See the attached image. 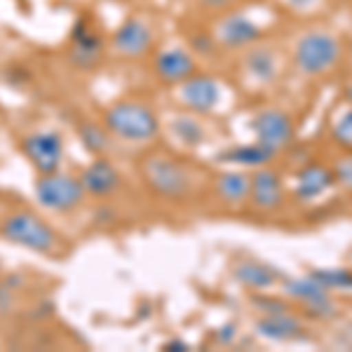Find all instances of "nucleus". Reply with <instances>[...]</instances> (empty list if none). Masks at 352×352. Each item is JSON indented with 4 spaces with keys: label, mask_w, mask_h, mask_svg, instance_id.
<instances>
[{
    "label": "nucleus",
    "mask_w": 352,
    "mask_h": 352,
    "mask_svg": "<svg viewBox=\"0 0 352 352\" xmlns=\"http://www.w3.org/2000/svg\"><path fill=\"white\" fill-rule=\"evenodd\" d=\"M0 232L8 242L19 244L36 254H54L59 247V235L52 230V226L33 212H16L10 214L0 226Z\"/></svg>",
    "instance_id": "obj_4"
},
{
    "label": "nucleus",
    "mask_w": 352,
    "mask_h": 352,
    "mask_svg": "<svg viewBox=\"0 0 352 352\" xmlns=\"http://www.w3.org/2000/svg\"><path fill=\"white\" fill-rule=\"evenodd\" d=\"M261 38H263V28L240 12H230L228 16H223L219 26V43L230 50L252 47Z\"/></svg>",
    "instance_id": "obj_9"
},
{
    "label": "nucleus",
    "mask_w": 352,
    "mask_h": 352,
    "mask_svg": "<svg viewBox=\"0 0 352 352\" xmlns=\"http://www.w3.org/2000/svg\"><path fill=\"white\" fill-rule=\"evenodd\" d=\"M340 41L329 31H308L296 41L294 47V64L303 76H322L331 71L340 59Z\"/></svg>",
    "instance_id": "obj_3"
},
{
    "label": "nucleus",
    "mask_w": 352,
    "mask_h": 352,
    "mask_svg": "<svg viewBox=\"0 0 352 352\" xmlns=\"http://www.w3.org/2000/svg\"><path fill=\"white\" fill-rule=\"evenodd\" d=\"M252 129L256 134V141L265 148L280 153L282 148H287L294 141V122L287 113L268 109L261 111L256 118L252 120Z\"/></svg>",
    "instance_id": "obj_7"
},
{
    "label": "nucleus",
    "mask_w": 352,
    "mask_h": 352,
    "mask_svg": "<svg viewBox=\"0 0 352 352\" xmlns=\"http://www.w3.org/2000/svg\"><path fill=\"white\" fill-rule=\"evenodd\" d=\"M289 3H292L294 8H298V10H305V8H312L317 0H289Z\"/></svg>",
    "instance_id": "obj_31"
},
{
    "label": "nucleus",
    "mask_w": 352,
    "mask_h": 352,
    "mask_svg": "<svg viewBox=\"0 0 352 352\" xmlns=\"http://www.w3.org/2000/svg\"><path fill=\"white\" fill-rule=\"evenodd\" d=\"M181 96L188 104L190 111L195 113H209L217 109L219 99H221V87L214 78L195 73L188 80L181 82Z\"/></svg>",
    "instance_id": "obj_11"
},
{
    "label": "nucleus",
    "mask_w": 352,
    "mask_h": 352,
    "mask_svg": "<svg viewBox=\"0 0 352 352\" xmlns=\"http://www.w3.org/2000/svg\"><path fill=\"white\" fill-rule=\"evenodd\" d=\"M113 43L122 56H144L153 47V31L141 19H127L118 26Z\"/></svg>",
    "instance_id": "obj_13"
},
{
    "label": "nucleus",
    "mask_w": 352,
    "mask_h": 352,
    "mask_svg": "<svg viewBox=\"0 0 352 352\" xmlns=\"http://www.w3.org/2000/svg\"><path fill=\"white\" fill-rule=\"evenodd\" d=\"M71 41H73V61L80 68H85V71L96 66V61L104 54V38H101V33L96 31L87 16H80L76 21Z\"/></svg>",
    "instance_id": "obj_8"
},
{
    "label": "nucleus",
    "mask_w": 352,
    "mask_h": 352,
    "mask_svg": "<svg viewBox=\"0 0 352 352\" xmlns=\"http://www.w3.org/2000/svg\"><path fill=\"white\" fill-rule=\"evenodd\" d=\"M21 151L28 162L41 174L59 172L61 157H64V144L56 132H36L21 141Z\"/></svg>",
    "instance_id": "obj_6"
},
{
    "label": "nucleus",
    "mask_w": 352,
    "mask_h": 352,
    "mask_svg": "<svg viewBox=\"0 0 352 352\" xmlns=\"http://www.w3.org/2000/svg\"><path fill=\"white\" fill-rule=\"evenodd\" d=\"M190 47L200 54H214V50H217V41H214L212 36H207V33H197V36H192Z\"/></svg>",
    "instance_id": "obj_28"
},
{
    "label": "nucleus",
    "mask_w": 352,
    "mask_h": 352,
    "mask_svg": "<svg viewBox=\"0 0 352 352\" xmlns=\"http://www.w3.org/2000/svg\"><path fill=\"white\" fill-rule=\"evenodd\" d=\"M109 132L124 141H151L160 132V120L146 104L139 101H120L111 106L104 116Z\"/></svg>",
    "instance_id": "obj_1"
},
{
    "label": "nucleus",
    "mask_w": 352,
    "mask_h": 352,
    "mask_svg": "<svg viewBox=\"0 0 352 352\" xmlns=\"http://www.w3.org/2000/svg\"><path fill=\"white\" fill-rule=\"evenodd\" d=\"M80 141L85 144V148L89 153H94V155H99V153H104L109 148V136H106V132L89 122L80 124Z\"/></svg>",
    "instance_id": "obj_22"
},
{
    "label": "nucleus",
    "mask_w": 352,
    "mask_h": 352,
    "mask_svg": "<svg viewBox=\"0 0 352 352\" xmlns=\"http://www.w3.org/2000/svg\"><path fill=\"white\" fill-rule=\"evenodd\" d=\"M80 184L85 192H89V195L106 197V195H111L113 190H118V186H120V174H118V169L113 167L109 160L101 157V160H94L89 167H85Z\"/></svg>",
    "instance_id": "obj_15"
},
{
    "label": "nucleus",
    "mask_w": 352,
    "mask_h": 352,
    "mask_svg": "<svg viewBox=\"0 0 352 352\" xmlns=\"http://www.w3.org/2000/svg\"><path fill=\"white\" fill-rule=\"evenodd\" d=\"M333 174H336V179L352 192V155L343 157V160H338L336 172H333Z\"/></svg>",
    "instance_id": "obj_27"
},
{
    "label": "nucleus",
    "mask_w": 352,
    "mask_h": 352,
    "mask_svg": "<svg viewBox=\"0 0 352 352\" xmlns=\"http://www.w3.org/2000/svg\"><path fill=\"white\" fill-rule=\"evenodd\" d=\"M195 73H197L195 59H192V54L184 47L164 50V52L155 56V76L167 85L184 82V80H188L190 76H195Z\"/></svg>",
    "instance_id": "obj_12"
},
{
    "label": "nucleus",
    "mask_w": 352,
    "mask_h": 352,
    "mask_svg": "<svg viewBox=\"0 0 352 352\" xmlns=\"http://www.w3.org/2000/svg\"><path fill=\"white\" fill-rule=\"evenodd\" d=\"M247 71L256 78L258 82H272L280 73V64H277V54L268 47L249 50L247 59H244Z\"/></svg>",
    "instance_id": "obj_18"
},
{
    "label": "nucleus",
    "mask_w": 352,
    "mask_h": 352,
    "mask_svg": "<svg viewBox=\"0 0 352 352\" xmlns=\"http://www.w3.org/2000/svg\"><path fill=\"white\" fill-rule=\"evenodd\" d=\"M252 303L263 312V315H282V312H289V305L280 298H268V296H252Z\"/></svg>",
    "instance_id": "obj_26"
},
{
    "label": "nucleus",
    "mask_w": 352,
    "mask_h": 352,
    "mask_svg": "<svg viewBox=\"0 0 352 352\" xmlns=\"http://www.w3.org/2000/svg\"><path fill=\"white\" fill-rule=\"evenodd\" d=\"M36 195L41 200L43 207L52 209V212L66 214L73 212L76 207H80L82 197H85V188L80 184V179H73L68 174H41L36 184Z\"/></svg>",
    "instance_id": "obj_5"
},
{
    "label": "nucleus",
    "mask_w": 352,
    "mask_h": 352,
    "mask_svg": "<svg viewBox=\"0 0 352 352\" xmlns=\"http://www.w3.org/2000/svg\"><path fill=\"white\" fill-rule=\"evenodd\" d=\"M343 96H345V101H348V104L352 106V82L348 85V87H345V92H343Z\"/></svg>",
    "instance_id": "obj_32"
},
{
    "label": "nucleus",
    "mask_w": 352,
    "mask_h": 352,
    "mask_svg": "<svg viewBox=\"0 0 352 352\" xmlns=\"http://www.w3.org/2000/svg\"><path fill=\"white\" fill-rule=\"evenodd\" d=\"M312 277L327 289H352L350 270H312Z\"/></svg>",
    "instance_id": "obj_24"
},
{
    "label": "nucleus",
    "mask_w": 352,
    "mask_h": 352,
    "mask_svg": "<svg viewBox=\"0 0 352 352\" xmlns=\"http://www.w3.org/2000/svg\"><path fill=\"white\" fill-rule=\"evenodd\" d=\"M202 5L209 10H226L232 5V0H202Z\"/></svg>",
    "instance_id": "obj_29"
},
{
    "label": "nucleus",
    "mask_w": 352,
    "mask_h": 352,
    "mask_svg": "<svg viewBox=\"0 0 352 352\" xmlns=\"http://www.w3.org/2000/svg\"><path fill=\"white\" fill-rule=\"evenodd\" d=\"M277 153L261 146L258 141L256 144H249V146H235V148L221 153V160L232 162V164H242V167H263L268 164Z\"/></svg>",
    "instance_id": "obj_20"
},
{
    "label": "nucleus",
    "mask_w": 352,
    "mask_h": 352,
    "mask_svg": "<svg viewBox=\"0 0 352 352\" xmlns=\"http://www.w3.org/2000/svg\"><path fill=\"white\" fill-rule=\"evenodd\" d=\"M256 329L261 336L272 338V340H296L303 338V324L292 317L289 312H282V315H263V320L256 322Z\"/></svg>",
    "instance_id": "obj_17"
},
{
    "label": "nucleus",
    "mask_w": 352,
    "mask_h": 352,
    "mask_svg": "<svg viewBox=\"0 0 352 352\" xmlns=\"http://www.w3.org/2000/svg\"><path fill=\"white\" fill-rule=\"evenodd\" d=\"M141 176H144L146 186L164 197V200H184L190 192V174L179 160L160 153L146 155L141 162Z\"/></svg>",
    "instance_id": "obj_2"
},
{
    "label": "nucleus",
    "mask_w": 352,
    "mask_h": 352,
    "mask_svg": "<svg viewBox=\"0 0 352 352\" xmlns=\"http://www.w3.org/2000/svg\"><path fill=\"white\" fill-rule=\"evenodd\" d=\"M285 287H287L289 296L305 303L310 315H315V317L333 315V300L327 294V287H322L315 277H308V280H287Z\"/></svg>",
    "instance_id": "obj_10"
},
{
    "label": "nucleus",
    "mask_w": 352,
    "mask_h": 352,
    "mask_svg": "<svg viewBox=\"0 0 352 352\" xmlns=\"http://www.w3.org/2000/svg\"><path fill=\"white\" fill-rule=\"evenodd\" d=\"M331 136L338 141V146H343L345 151H352V106L336 120Z\"/></svg>",
    "instance_id": "obj_25"
},
{
    "label": "nucleus",
    "mask_w": 352,
    "mask_h": 352,
    "mask_svg": "<svg viewBox=\"0 0 352 352\" xmlns=\"http://www.w3.org/2000/svg\"><path fill=\"white\" fill-rule=\"evenodd\" d=\"M174 134L184 141L186 146H200L204 139V129L190 118H176L174 120Z\"/></svg>",
    "instance_id": "obj_23"
},
{
    "label": "nucleus",
    "mask_w": 352,
    "mask_h": 352,
    "mask_svg": "<svg viewBox=\"0 0 352 352\" xmlns=\"http://www.w3.org/2000/svg\"><path fill=\"white\" fill-rule=\"evenodd\" d=\"M217 190L219 197L228 204H240L249 197V190H252V179L247 174L240 172H228L221 174L217 181Z\"/></svg>",
    "instance_id": "obj_21"
},
{
    "label": "nucleus",
    "mask_w": 352,
    "mask_h": 352,
    "mask_svg": "<svg viewBox=\"0 0 352 352\" xmlns=\"http://www.w3.org/2000/svg\"><path fill=\"white\" fill-rule=\"evenodd\" d=\"M164 350H174V352H181V350H190L188 343H184V340H172V343L164 345Z\"/></svg>",
    "instance_id": "obj_30"
},
{
    "label": "nucleus",
    "mask_w": 352,
    "mask_h": 352,
    "mask_svg": "<svg viewBox=\"0 0 352 352\" xmlns=\"http://www.w3.org/2000/svg\"><path fill=\"white\" fill-rule=\"evenodd\" d=\"M333 184H336V174L331 169L322 167V164H308L296 176V188H294V192H296L298 200L310 202L315 197H322L327 190H331Z\"/></svg>",
    "instance_id": "obj_16"
},
{
    "label": "nucleus",
    "mask_w": 352,
    "mask_h": 352,
    "mask_svg": "<svg viewBox=\"0 0 352 352\" xmlns=\"http://www.w3.org/2000/svg\"><path fill=\"white\" fill-rule=\"evenodd\" d=\"M235 277L240 285L252 289H270L277 282L275 270H270L268 265L258 263V261H242V263H237Z\"/></svg>",
    "instance_id": "obj_19"
},
{
    "label": "nucleus",
    "mask_w": 352,
    "mask_h": 352,
    "mask_svg": "<svg viewBox=\"0 0 352 352\" xmlns=\"http://www.w3.org/2000/svg\"><path fill=\"white\" fill-rule=\"evenodd\" d=\"M249 197H252L254 207L263 209V212H272V209L282 207V181L280 174L275 169H258L256 174L252 176V190H249Z\"/></svg>",
    "instance_id": "obj_14"
}]
</instances>
